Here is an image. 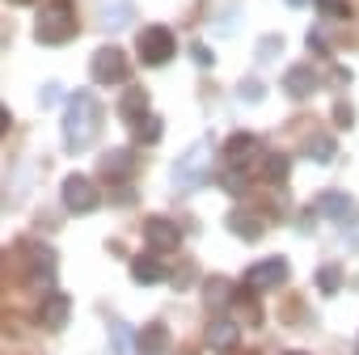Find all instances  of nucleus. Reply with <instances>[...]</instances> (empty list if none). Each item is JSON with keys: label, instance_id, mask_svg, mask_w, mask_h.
I'll list each match as a JSON object with an SVG mask.
<instances>
[{"label": "nucleus", "instance_id": "nucleus-28", "mask_svg": "<svg viewBox=\"0 0 359 355\" xmlns=\"http://www.w3.org/2000/svg\"><path fill=\"white\" fill-rule=\"evenodd\" d=\"M317 9H321L325 18H351V5H346V0H317Z\"/></svg>", "mask_w": 359, "mask_h": 355}, {"label": "nucleus", "instance_id": "nucleus-35", "mask_svg": "<svg viewBox=\"0 0 359 355\" xmlns=\"http://www.w3.org/2000/svg\"><path fill=\"white\" fill-rule=\"evenodd\" d=\"M346 237H351V246H359V220H351V225H346Z\"/></svg>", "mask_w": 359, "mask_h": 355}, {"label": "nucleus", "instance_id": "nucleus-32", "mask_svg": "<svg viewBox=\"0 0 359 355\" xmlns=\"http://www.w3.org/2000/svg\"><path fill=\"white\" fill-rule=\"evenodd\" d=\"M191 60H195L199 68H212V64H216V55H212V51H208L203 43H195V47H191Z\"/></svg>", "mask_w": 359, "mask_h": 355}, {"label": "nucleus", "instance_id": "nucleus-17", "mask_svg": "<svg viewBox=\"0 0 359 355\" xmlns=\"http://www.w3.org/2000/svg\"><path fill=\"white\" fill-rule=\"evenodd\" d=\"M131 279H135V283H161V279H165L161 258H156V254H135V258H131Z\"/></svg>", "mask_w": 359, "mask_h": 355}, {"label": "nucleus", "instance_id": "nucleus-36", "mask_svg": "<svg viewBox=\"0 0 359 355\" xmlns=\"http://www.w3.org/2000/svg\"><path fill=\"white\" fill-rule=\"evenodd\" d=\"M309 5H317V0H287V9H309Z\"/></svg>", "mask_w": 359, "mask_h": 355}, {"label": "nucleus", "instance_id": "nucleus-7", "mask_svg": "<svg viewBox=\"0 0 359 355\" xmlns=\"http://www.w3.org/2000/svg\"><path fill=\"white\" fill-rule=\"evenodd\" d=\"M22 262H26V283H51L55 279V250L26 241L22 246Z\"/></svg>", "mask_w": 359, "mask_h": 355}, {"label": "nucleus", "instance_id": "nucleus-8", "mask_svg": "<svg viewBox=\"0 0 359 355\" xmlns=\"http://www.w3.org/2000/svg\"><path fill=\"white\" fill-rule=\"evenodd\" d=\"M208 161H212V148L208 144H195L182 161L173 165V187L177 191H187V187H195V182H203V173H208Z\"/></svg>", "mask_w": 359, "mask_h": 355}, {"label": "nucleus", "instance_id": "nucleus-26", "mask_svg": "<svg viewBox=\"0 0 359 355\" xmlns=\"http://www.w3.org/2000/svg\"><path fill=\"white\" fill-rule=\"evenodd\" d=\"M279 51H283V39H279V34H266V39L258 43V60H262V64H271Z\"/></svg>", "mask_w": 359, "mask_h": 355}, {"label": "nucleus", "instance_id": "nucleus-11", "mask_svg": "<svg viewBox=\"0 0 359 355\" xmlns=\"http://www.w3.org/2000/svg\"><path fill=\"white\" fill-rule=\"evenodd\" d=\"M237 338H241V326H237L233 317L216 313V317L208 321V347H212L216 355H229V351H237Z\"/></svg>", "mask_w": 359, "mask_h": 355}, {"label": "nucleus", "instance_id": "nucleus-24", "mask_svg": "<svg viewBox=\"0 0 359 355\" xmlns=\"http://www.w3.org/2000/svg\"><path fill=\"white\" fill-rule=\"evenodd\" d=\"M110 338H114V355H131V351L140 347V342H135L140 334H131L123 321H110Z\"/></svg>", "mask_w": 359, "mask_h": 355}, {"label": "nucleus", "instance_id": "nucleus-9", "mask_svg": "<svg viewBox=\"0 0 359 355\" xmlns=\"http://www.w3.org/2000/svg\"><path fill=\"white\" fill-rule=\"evenodd\" d=\"M144 246L152 254H173L182 246V229L173 220H165V216H152V220H144Z\"/></svg>", "mask_w": 359, "mask_h": 355}, {"label": "nucleus", "instance_id": "nucleus-31", "mask_svg": "<svg viewBox=\"0 0 359 355\" xmlns=\"http://www.w3.org/2000/svg\"><path fill=\"white\" fill-rule=\"evenodd\" d=\"M102 169H106V173H114V169H131V156H127V152H110V156L102 161Z\"/></svg>", "mask_w": 359, "mask_h": 355}, {"label": "nucleus", "instance_id": "nucleus-3", "mask_svg": "<svg viewBox=\"0 0 359 355\" xmlns=\"http://www.w3.org/2000/svg\"><path fill=\"white\" fill-rule=\"evenodd\" d=\"M135 55H140V64H148V68L169 64V60L177 55V39H173V30H169V26H144L140 39H135Z\"/></svg>", "mask_w": 359, "mask_h": 355}, {"label": "nucleus", "instance_id": "nucleus-15", "mask_svg": "<svg viewBox=\"0 0 359 355\" xmlns=\"http://www.w3.org/2000/svg\"><path fill=\"white\" fill-rule=\"evenodd\" d=\"M68 313H72V300H68L64 292H51V296L43 300V309H39V326H43V330H64V326H68Z\"/></svg>", "mask_w": 359, "mask_h": 355}, {"label": "nucleus", "instance_id": "nucleus-19", "mask_svg": "<svg viewBox=\"0 0 359 355\" xmlns=\"http://www.w3.org/2000/svg\"><path fill=\"white\" fill-rule=\"evenodd\" d=\"M135 342H140V355H161V351H165V342H169V330H165L161 321H148V326L140 330V338H135Z\"/></svg>", "mask_w": 359, "mask_h": 355}, {"label": "nucleus", "instance_id": "nucleus-13", "mask_svg": "<svg viewBox=\"0 0 359 355\" xmlns=\"http://www.w3.org/2000/svg\"><path fill=\"white\" fill-rule=\"evenodd\" d=\"M224 225H229V233H233V237H241V241H262V233H266V220H262L258 212H250V208L229 212V216H224Z\"/></svg>", "mask_w": 359, "mask_h": 355}, {"label": "nucleus", "instance_id": "nucleus-34", "mask_svg": "<svg viewBox=\"0 0 359 355\" xmlns=\"http://www.w3.org/2000/svg\"><path fill=\"white\" fill-rule=\"evenodd\" d=\"M309 47H313L317 55H325V51H330V43H325V34H321V30H309Z\"/></svg>", "mask_w": 359, "mask_h": 355}, {"label": "nucleus", "instance_id": "nucleus-16", "mask_svg": "<svg viewBox=\"0 0 359 355\" xmlns=\"http://www.w3.org/2000/svg\"><path fill=\"white\" fill-rule=\"evenodd\" d=\"M254 152H258V135H254V131H237V135H229V144H224V161H229L233 169H241Z\"/></svg>", "mask_w": 359, "mask_h": 355}, {"label": "nucleus", "instance_id": "nucleus-1", "mask_svg": "<svg viewBox=\"0 0 359 355\" xmlns=\"http://www.w3.org/2000/svg\"><path fill=\"white\" fill-rule=\"evenodd\" d=\"M97 127H102V106H97V98H93L89 89H76V93L68 98V110H64V144H68V152H85V148L93 144Z\"/></svg>", "mask_w": 359, "mask_h": 355}, {"label": "nucleus", "instance_id": "nucleus-37", "mask_svg": "<svg viewBox=\"0 0 359 355\" xmlns=\"http://www.w3.org/2000/svg\"><path fill=\"white\" fill-rule=\"evenodd\" d=\"M9 5H30V0H9Z\"/></svg>", "mask_w": 359, "mask_h": 355}, {"label": "nucleus", "instance_id": "nucleus-30", "mask_svg": "<svg viewBox=\"0 0 359 355\" xmlns=\"http://www.w3.org/2000/svg\"><path fill=\"white\" fill-rule=\"evenodd\" d=\"M334 123H338V127H355V106H351V102H338V106H334Z\"/></svg>", "mask_w": 359, "mask_h": 355}, {"label": "nucleus", "instance_id": "nucleus-14", "mask_svg": "<svg viewBox=\"0 0 359 355\" xmlns=\"http://www.w3.org/2000/svg\"><path fill=\"white\" fill-rule=\"evenodd\" d=\"M118 119H123L127 127H135L140 119H148V89L127 85V89H123V98H118Z\"/></svg>", "mask_w": 359, "mask_h": 355}, {"label": "nucleus", "instance_id": "nucleus-23", "mask_svg": "<svg viewBox=\"0 0 359 355\" xmlns=\"http://www.w3.org/2000/svg\"><path fill=\"white\" fill-rule=\"evenodd\" d=\"M304 152H309V161H317V165H330V161H334V152H338V144H334L330 135H313Z\"/></svg>", "mask_w": 359, "mask_h": 355}, {"label": "nucleus", "instance_id": "nucleus-10", "mask_svg": "<svg viewBox=\"0 0 359 355\" xmlns=\"http://www.w3.org/2000/svg\"><path fill=\"white\" fill-rule=\"evenodd\" d=\"M313 212H317L321 220L351 225V212H355V203H351V195H346V191H321V195H317V203H313Z\"/></svg>", "mask_w": 359, "mask_h": 355}, {"label": "nucleus", "instance_id": "nucleus-25", "mask_svg": "<svg viewBox=\"0 0 359 355\" xmlns=\"http://www.w3.org/2000/svg\"><path fill=\"white\" fill-rule=\"evenodd\" d=\"M317 288H321L325 296H334V292L342 288V271H338V267H321V271H317Z\"/></svg>", "mask_w": 359, "mask_h": 355}, {"label": "nucleus", "instance_id": "nucleus-21", "mask_svg": "<svg viewBox=\"0 0 359 355\" xmlns=\"http://www.w3.org/2000/svg\"><path fill=\"white\" fill-rule=\"evenodd\" d=\"M287 169H292V161H287L283 152H266V156H262V178H266L271 187H279V182H283Z\"/></svg>", "mask_w": 359, "mask_h": 355}, {"label": "nucleus", "instance_id": "nucleus-29", "mask_svg": "<svg viewBox=\"0 0 359 355\" xmlns=\"http://www.w3.org/2000/svg\"><path fill=\"white\" fill-rule=\"evenodd\" d=\"M191 283H195V267H191V262H187V267H177V271H173V288H177V292H187Z\"/></svg>", "mask_w": 359, "mask_h": 355}, {"label": "nucleus", "instance_id": "nucleus-4", "mask_svg": "<svg viewBox=\"0 0 359 355\" xmlns=\"http://www.w3.org/2000/svg\"><path fill=\"white\" fill-rule=\"evenodd\" d=\"M89 76H93L97 85H123V81L131 76L127 51H123V47H114V43L97 47V51H93V60H89Z\"/></svg>", "mask_w": 359, "mask_h": 355}, {"label": "nucleus", "instance_id": "nucleus-33", "mask_svg": "<svg viewBox=\"0 0 359 355\" xmlns=\"http://www.w3.org/2000/svg\"><path fill=\"white\" fill-rule=\"evenodd\" d=\"M237 93H241V98H245V102H258V98H262V93H266V89H262V85H258V81H241V85H237Z\"/></svg>", "mask_w": 359, "mask_h": 355}, {"label": "nucleus", "instance_id": "nucleus-22", "mask_svg": "<svg viewBox=\"0 0 359 355\" xmlns=\"http://www.w3.org/2000/svg\"><path fill=\"white\" fill-rule=\"evenodd\" d=\"M131 131H135V144H156L161 131H165V123H161V114H148V119H140Z\"/></svg>", "mask_w": 359, "mask_h": 355}, {"label": "nucleus", "instance_id": "nucleus-27", "mask_svg": "<svg viewBox=\"0 0 359 355\" xmlns=\"http://www.w3.org/2000/svg\"><path fill=\"white\" fill-rule=\"evenodd\" d=\"M220 187H224V191H233V195H241V191H245L250 182H245V173H241V169H224V178H220Z\"/></svg>", "mask_w": 359, "mask_h": 355}, {"label": "nucleus", "instance_id": "nucleus-6", "mask_svg": "<svg viewBox=\"0 0 359 355\" xmlns=\"http://www.w3.org/2000/svg\"><path fill=\"white\" fill-rule=\"evenodd\" d=\"M287 275H292V267H287V258H262V262H254L250 271H245V288H254V292H275V288H283L287 283Z\"/></svg>", "mask_w": 359, "mask_h": 355}, {"label": "nucleus", "instance_id": "nucleus-5", "mask_svg": "<svg viewBox=\"0 0 359 355\" xmlns=\"http://www.w3.org/2000/svg\"><path fill=\"white\" fill-rule=\"evenodd\" d=\"M60 199H64V208L72 212V216H89L93 208H97V187H93V178H85V173H68L64 178V187H60Z\"/></svg>", "mask_w": 359, "mask_h": 355}, {"label": "nucleus", "instance_id": "nucleus-2", "mask_svg": "<svg viewBox=\"0 0 359 355\" xmlns=\"http://www.w3.org/2000/svg\"><path fill=\"white\" fill-rule=\"evenodd\" d=\"M72 34H76V13H72L68 0H51L47 9H39V18H34V43L64 47Z\"/></svg>", "mask_w": 359, "mask_h": 355}, {"label": "nucleus", "instance_id": "nucleus-18", "mask_svg": "<svg viewBox=\"0 0 359 355\" xmlns=\"http://www.w3.org/2000/svg\"><path fill=\"white\" fill-rule=\"evenodd\" d=\"M131 18H135V5H131V0H106V9H102V26H106V30H123Z\"/></svg>", "mask_w": 359, "mask_h": 355}, {"label": "nucleus", "instance_id": "nucleus-12", "mask_svg": "<svg viewBox=\"0 0 359 355\" xmlns=\"http://www.w3.org/2000/svg\"><path fill=\"white\" fill-rule=\"evenodd\" d=\"M283 93H287L292 102L313 98V93H317V72H313L309 64H292V68L283 72Z\"/></svg>", "mask_w": 359, "mask_h": 355}, {"label": "nucleus", "instance_id": "nucleus-20", "mask_svg": "<svg viewBox=\"0 0 359 355\" xmlns=\"http://www.w3.org/2000/svg\"><path fill=\"white\" fill-rule=\"evenodd\" d=\"M233 296H237V292H233V283H229V279H208V288H203V300H208V309H212V313H220Z\"/></svg>", "mask_w": 359, "mask_h": 355}]
</instances>
